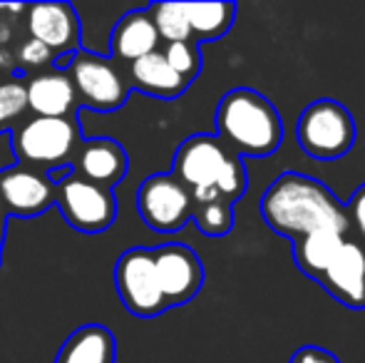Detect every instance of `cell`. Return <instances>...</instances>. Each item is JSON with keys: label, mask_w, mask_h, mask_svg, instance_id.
Listing matches in <instances>:
<instances>
[{"label": "cell", "mask_w": 365, "mask_h": 363, "mask_svg": "<svg viewBox=\"0 0 365 363\" xmlns=\"http://www.w3.org/2000/svg\"><path fill=\"white\" fill-rule=\"evenodd\" d=\"M261 217L266 227L291 242L316 232L351 234L346 204L323 182L301 172H284L266 187Z\"/></svg>", "instance_id": "6da1fadb"}, {"label": "cell", "mask_w": 365, "mask_h": 363, "mask_svg": "<svg viewBox=\"0 0 365 363\" xmlns=\"http://www.w3.org/2000/svg\"><path fill=\"white\" fill-rule=\"evenodd\" d=\"M217 137L239 157H269L284 142V122L261 92L234 88L219 100Z\"/></svg>", "instance_id": "7a4b0ae2"}, {"label": "cell", "mask_w": 365, "mask_h": 363, "mask_svg": "<svg viewBox=\"0 0 365 363\" xmlns=\"http://www.w3.org/2000/svg\"><path fill=\"white\" fill-rule=\"evenodd\" d=\"M13 152L20 165L53 172L73 165L80 147L82 127L75 115L70 117H28L13 132Z\"/></svg>", "instance_id": "3957f363"}, {"label": "cell", "mask_w": 365, "mask_h": 363, "mask_svg": "<svg viewBox=\"0 0 365 363\" xmlns=\"http://www.w3.org/2000/svg\"><path fill=\"white\" fill-rule=\"evenodd\" d=\"M296 137L301 150L313 160H341L356 145V120L346 105L331 97H321L301 112Z\"/></svg>", "instance_id": "277c9868"}, {"label": "cell", "mask_w": 365, "mask_h": 363, "mask_svg": "<svg viewBox=\"0 0 365 363\" xmlns=\"http://www.w3.org/2000/svg\"><path fill=\"white\" fill-rule=\"evenodd\" d=\"M68 75L73 80L77 107H87L95 112L120 110L132 90L122 65H117L110 55L92 53L85 48L73 55Z\"/></svg>", "instance_id": "5b68a950"}, {"label": "cell", "mask_w": 365, "mask_h": 363, "mask_svg": "<svg viewBox=\"0 0 365 363\" xmlns=\"http://www.w3.org/2000/svg\"><path fill=\"white\" fill-rule=\"evenodd\" d=\"M55 207L63 212L70 227L85 234L105 232L117 219V199L112 189L82 180L75 172L55 184Z\"/></svg>", "instance_id": "8992f818"}, {"label": "cell", "mask_w": 365, "mask_h": 363, "mask_svg": "<svg viewBox=\"0 0 365 363\" xmlns=\"http://www.w3.org/2000/svg\"><path fill=\"white\" fill-rule=\"evenodd\" d=\"M194 197L172 172L149 175L137 189V212L159 234L179 232L192 222Z\"/></svg>", "instance_id": "52a82bcc"}, {"label": "cell", "mask_w": 365, "mask_h": 363, "mask_svg": "<svg viewBox=\"0 0 365 363\" xmlns=\"http://www.w3.org/2000/svg\"><path fill=\"white\" fill-rule=\"evenodd\" d=\"M115 289L120 301L132 316L154 319L167 311L157 272H154L152 249L132 247L115 264Z\"/></svg>", "instance_id": "ba28073f"}, {"label": "cell", "mask_w": 365, "mask_h": 363, "mask_svg": "<svg viewBox=\"0 0 365 363\" xmlns=\"http://www.w3.org/2000/svg\"><path fill=\"white\" fill-rule=\"evenodd\" d=\"M234 152L217 135H192L177 147L172 160V175L194 194L217 187L221 172L229 165ZM239 157V155H236Z\"/></svg>", "instance_id": "9c48e42d"}, {"label": "cell", "mask_w": 365, "mask_h": 363, "mask_svg": "<svg viewBox=\"0 0 365 363\" xmlns=\"http://www.w3.org/2000/svg\"><path fill=\"white\" fill-rule=\"evenodd\" d=\"M152 259L167 309L189 304L202 291L204 264L192 247H187V244H162V247L152 249Z\"/></svg>", "instance_id": "30bf717a"}, {"label": "cell", "mask_w": 365, "mask_h": 363, "mask_svg": "<svg viewBox=\"0 0 365 363\" xmlns=\"http://www.w3.org/2000/svg\"><path fill=\"white\" fill-rule=\"evenodd\" d=\"M0 202L15 217H38L55 207V184L48 172L18 162L0 170Z\"/></svg>", "instance_id": "8fae6325"}, {"label": "cell", "mask_w": 365, "mask_h": 363, "mask_svg": "<svg viewBox=\"0 0 365 363\" xmlns=\"http://www.w3.org/2000/svg\"><path fill=\"white\" fill-rule=\"evenodd\" d=\"M28 38L43 43L58 58H70L82 48L80 18L70 3H33L25 5Z\"/></svg>", "instance_id": "7c38bea8"}, {"label": "cell", "mask_w": 365, "mask_h": 363, "mask_svg": "<svg viewBox=\"0 0 365 363\" xmlns=\"http://www.w3.org/2000/svg\"><path fill=\"white\" fill-rule=\"evenodd\" d=\"M316 281L346 309H365V247L348 234Z\"/></svg>", "instance_id": "4fadbf2b"}, {"label": "cell", "mask_w": 365, "mask_h": 363, "mask_svg": "<svg viewBox=\"0 0 365 363\" xmlns=\"http://www.w3.org/2000/svg\"><path fill=\"white\" fill-rule=\"evenodd\" d=\"M70 167L82 180L112 189L127 177L130 157H127L125 147L112 137H92V140L80 142Z\"/></svg>", "instance_id": "5bb4252c"}, {"label": "cell", "mask_w": 365, "mask_h": 363, "mask_svg": "<svg viewBox=\"0 0 365 363\" xmlns=\"http://www.w3.org/2000/svg\"><path fill=\"white\" fill-rule=\"evenodd\" d=\"M25 97L33 117H70L77 110V95L68 70H43L25 80Z\"/></svg>", "instance_id": "9a60e30c"}, {"label": "cell", "mask_w": 365, "mask_h": 363, "mask_svg": "<svg viewBox=\"0 0 365 363\" xmlns=\"http://www.w3.org/2000/svg\"><path fill=\"white\" fill-rule=\"evenodd\" d=\"M159 48H162V40L154 30L147 8L125 13L110 33V58L117 65H130L149 53H157Z\"/></svg>", "instance_id": "2e32d148"}, {"label": "cell", "mask_w": 365, "mask_h": 363, "mask_svg": "<svg viewBox=\"0 0 365 363\" xmlns=\"http://www.w3.org/2000/svg\"><path fill=\"white\" fill-rule=\"evenodd\" d=\"M125 75L132 90H140L149 97H157V100H177V97L184 95V90L189 88V85L169 68L162 50L149 53L145 58L130 63Z\"/></svg>", "instance_id": "e0dca14e"}, {"label": "cell", "mask_w": 365, "mask_h": 363, "mask_svg": "<svg viewBox=\"0 0 365 363\" xmlns=\"http://www.w3.org/2000/svg\"><path fill=\"white\" fill-rule=\"evenodd\" d=\"M117 341L102 324H87L75 329L60 346L55 363H115Z\"/></svg>", "instance_id": "ac0fdd59"}, {"label": "cell", "mask_w": 365, "mask_h": 363, "mask_svg": "<svg viewBox=\"0 0 365 363\" xmlns=\"http://www.w3.org/2000/svg\"><path fill=\"white\" fill-rule=\"evenodd\" d=\"M189 33L194 43H214L224 38L236 20L234 3H184Z\"/></svg>", "instance_id": "d6986e66"}, {"label": "cell", "mask_w": 365, "mask_h": 363, "mask_svg": "<svg viewBox=\"0 0 365 363\" xmlns=\"http://www.w3.org/2000/svg\"><path fill=\"white\" fill-rule=\"evenodd\" d=\"M348 234L338 232H316L308 234V237L293 239V259H296V267L301 269L308 279L316 281L323 274V269L328 267V262L333 259V254L338 252V247L343 244Z\"/></svg>", "instance_id": "ffe728a7"}, {"label": "cell", "mask_w": 365, "mask_h": 363, "mask_svg": "<svg viewBox=\"0 0 365 363\" xmlns=\"http://www.w3.org/2000/svg\"><path fill=\"white\" fill-rule=\"evenodd\" d=\"M192 222L207 237H226L234 229V204L221 199L214 189L202 194H194Z\"/></svg>", "instance_id": "44dd1931"}, {"label": "cell", "mask_w": 365, "mask_h": 363, "mask_svg": "<svg viewBox=\"0 0 365 363\" xmlns=\"http://www.w3.org/2000/svg\"><path fill=\"white\" fill-rule=\"evenodd\" d=\"M147 13L152 18L154 30H157L162 45L192 40L187 15H184V3H152L147 8Z\"/></svg>", "instance_id": "7402d4cb"}, {"label": "cell", "mask_w": 365, "mask_h": 363, "mask_svg": "<svg viewBox=\"0 0 365 363\" xmlns=\"http://www.w3.org/2000/svg\"><path fill=\"white\" fill-rule=\"evenodd\" d=\"M28 112L25 80L20 75L0 78V132H13Z\"/></svg>", "instance_id": "603a6c76"}, {"label": "cell", "mask_w": 365, "mask_h": 363, "mask_svg": "<svg viewBox=\"0 0 365 363\" xmlns=\"http://www.w3.org/2000/svg\"><path fill=\"white\" fill-rule=\"evenodd\" d=\"M162 55L169 63V68L179 75L187 85H192L202 73V45L194 40H179V43L162 45Z\"/></svg>", "instance_id": "cb8c5ba5"}, {"label": "cell", "mask_w": 365, "mask_h": 363, "mask_svg": "<svg viewBox=\"0 0 365 363\" xmlns=\"http://www.w3.org/2000/svg\"><path fill=\"white\" fill-rule=\"evenodd\" d=\"M246 189H249V175H246V165L241 157H231L229 165L224 167V172H221L217 187H214V192L219 194L221 199H226L229 204H236L241 197L246 194Z\"/></svg>", "instance_id": "d4e9b609"}, {"label": "cell", "mask_w": 365, "mask_h": 363, "mask_svg": "<svg viewBox=\"0 0 365 363\" xmlns=\"http://www.w3.org/2000/svg\"><path fill=\"white\" fill-rule=\"evenodd\" d=\"M55 55L45 48L43 43L28 38L25 43H20L18 53H15V65L20 70H38V68H53Z\"/></svg>", "instance_id": "484cf974"}, {"label": "cell", "mask_w": 365, "mask_h": 363, "mask_svg": "<svg viewBox=\"0 0 365 363\" xmlns=\"http://www.w3.org/2000/svg\"><path fill=\"white\" fill-rule=\"evenodd\" d=\"M348 224H351V234L365 247V184L353 192L351 202L346 204Z\"/></svg>", "instance_id": "4316f807"}, {"label": "cell", "mask_w": 365, "mask_h": 363, "mask_svg": "<svg viewBox=\"0 0 365 363\" xmlns=\"http://www.w3.org/2000/svg\"><path fill=\"white\" fill-rule=\"evenodd\" d=\"M289 363H341V359L321 346H301L289 359Z\"/></svg>", "instance_id": "83f0119b"}, {"label": "cell", "mask_w": 365, "mask_h": 363, "mask_svg": "<svg viewBox=\"0 0 365 363\" xmlns=\"http://www.w3.org/2000/svg\"><path fill=\"white\" fill-rule=\"evenodd\" d=\"M8 217L3 202H0V264H3V249H5V232H8Z\"/></svg>", "instance_id": "f1b7e54d"}]
</instances>
